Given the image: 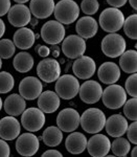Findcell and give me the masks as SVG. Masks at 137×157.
Wrapping results in <instances>:
<instances>
[{
	"mask_svg": "<svg viewBox=\"0 0 137 157\" xmlns=\"http://www.w3.org/2000/svg\"><path fill=\"white\" fill-rule=\"evenodd\" d=\"M60 52H61V50L59 47H57V46H54L52 47V50H51V54L52 56H54V58H58L60 56Z\"/></svg>",
	"mask_w": 137,
	"mask_h": 157,
	"instance_id": "obj_44",
	"label": "cell"
},
{
	"mask_svg": "<svg viewBox=\"0 0 137 157\" xmlns=\"http://www.w3.org/2000/svg\"><path fill=\"white\" fill-rule=\"evenodd\" d=\"M34 58L27 52H21L17 54L13 60V66L20 73H26L34 67Z\"/></svg>",
	"mask_w": 137,
	"mask_h": 157,
	"instance_id": "obj_28",
	"label": "cell"
},
{
	"mask_svg": "<svg viewBox=\"0 0 137 157\" xmlns=\"http://www.w3.org/2000/svg\"><path fill=\"white\" fill-rule=\"evenodd\" d=\"M37 52L39 54L40 57L42 58H47L50 55V49L49 47L45 46V45H38L37 46Z\"/></svg>",
	"mask_w": 137,
	"mask_h": 157,
	"instance_id": "obj_40",
	"label": "cell"
},
{
	"mask_svg": "<svg viewBox=\"0 0 137 157\" xmlns=\"http://www.w3.org/2000/svg\"><path fill=\"white\" fill-rule=\"evenodd\" d=\"M106 1H107V3L109 6H111L112 7H117V9H119V7L125 6L127 2H128V0H106Z\"/></svg>",
	"mask_w": 137,
	"mask_h": 157,
	"instance_id": "obj_41",
	"label": "cell"
},
{
	"mask_svg": "<svg viewBox=\"0 0 137 157\" xmlns=\"http://www.w3.org/2000/svg\"><path fill=\"white\" fill-rule=\"evenodd\" d=\"M61 50L69 59H77L86 52V41L78 35H70L63 39Z\"/></svg>",
	"mask_w": 137,
	"mask_h": 157,
	"instance_id": "obj_10",
	"label": "cell"
},
{
	"mask_svg": "<svg viewBox=\"0 0 137 157\" xmlns=\"http://www.w3.org/2000/svg\"><path fill=\"white\" fill-rule=\"evenodd\" d=\"M103 88L101 84L96 81L89 80L85 81L82 85H80L78 93L80 98L86 104H95L101 100Z\"/></svg>",
	"mask_w": 137,
	"mask_h": 157,
	"instance_id": "obj_15",
	"label": "cell"
},
{
	"mask_svg": "<svg viewBox=\"0 0 137 157\" xmlns=\"http://www.w3.org/2000/svg\"><path fill=\"white\" fill-rule=\"evenodd\" d=\"M11 155V149L4 139H0V157H9Z\"/></svg>",
	"mask_w": 137,
	"mask_h": 157,
	"instance_id": "obj_38",
	"label": "cell"
},
{
	"mask_svg": "<svg viewBox=\"0 0 137 157\" xmlns=\"http://www.w3.org/2000/svg\"><path fill=\"white\" fill-rule=\"evenodd\" d=\"M55 93L63 100H71L75 98L80 89V82L78 78L72 75H60L55 81Z\"/></svg>",
	"mask_w": 137,
	"mask_h": 157,
	"instance_id": "obj_4",
	"label": "cell"
},
{
	"mask_svg": "<svg viewBox=\"0 0 137 157\" xmlns=\"http://www.w3.org/2000/svg\"><path fill=\"white\" fill-rule=\"evenodd\" d=\"M11 6V0H0V17L7 14Z\"/></svg>",
	"mask_w": 137,
	"mask_h": 157,
	"instance_id": "obj_39",
	"label": "cell"
},
{
	"mask_svg": "<svg viewBox=\"0 0 137 157\" xmlns=\"http://www.w3.org/2000/svg\"><path fill=\"white\" fill-rule=\"evenodd\" d=\"M137 15L133 14L130 15L129 17H127L124 22V32L127 35V37L130 38L132 40L137 39Z\"/></svg>",
	"mask_w": 137,
	"mask_h": 157,
	"instance_id": "obj_31",
	"label": "cell"
},
{
	"mask_svg": "<svg viewBox=\"0 0 137 157\" xmlns=\"http://www.w3.org/2000/svg\"><path fill=\"white\" fill-rule=\"evenodd\" d=\"M111 141L107 136L104 134L95 133L92 137L87 140V149L88 153L93 157H104L110 152Z\"/></svg>",
	"mask_w": 137,
	"mask_h": 157,
	"instance_id": "obj_14",
	"label": "cell"
},
{
	"mask_svg": "<svg viewBox=\"0 0 137 157\" xmlns=\"http://www.w3.org/2000/svg\"><path fill=\"white\" fill-rule=\"evenodd\" d=\"M128 125V121L123 114H113L106 120L104 128H106L108 135L112 137H119L126 133Z\"/></svg>",
	"mask_w": 137,
	"mask_h": 157,
	"instance_id": "obj_19",
	"label": "cell"
},
{
	"mask_svg": "<svg viewBox=\"0 0 137 157\" xmlns=\"http://www.w3.org/2000/svg\"><path fill=\"white\" fill-rule=\"evenodd\" d=\"M63 154L59 152L58 150H54V149H50V150L45 151L42 154V157H62Z\"/></svg>",
	"mask_w": 137,
	"mask_h": 157,
	"instance_id": "obj_42",
	"label": "cell"
},
{
	"mask_svg": "<svg viewBox=\"0 0 137 157\" xmlns=\"http://www.w3.org/2000/svg\"><path fill=\"white\" fill-rule=\"evenodd\" d=\"M119 68L126 73H135L137 71V52L125 50L119 56Z\"/></svg>",
	"mask_w": 137,
	"mask_h": 157,
	"instance_id": "obj_27",
	"label": "cell"
},
{
	"mask_svg": "<svg viewBox=\"0 0 137 157\" xmlns=\"http://www.w3.org/2000/svg\"><path fill=\"white\" fill-rule=\"evenodd\" d=\"M2 107L4 108V111L9 115L19 116L26 109V103L20 94L13 93L6 98Z\"/></svg>",
	"mask_w": 137,
	"mask_h": 157,
	"instance_id": "obj_25",
	"label": "cell"
},
{
	"mask_svg": "<svg viewBox=\"0 0 137 157\" xmlns=\"http://www.w3.org/2000/svg\"><path fill=\"white\" fill-rule=\"evenodd\" d=\"M21 124L16 116H4L0 120V138L4 140H14L19 136Z\"/></svg>",
	"mask_w": 137,
	"mask_h": 157,
	"instance_id": "obj_18",
	"label": "cell"
},
{
	"mask_svg": "<svg viewBox=\"0 0 137 157\" xmlns=\"http://www.w3.org/2000/svg\"><path fill=\"white\" fill-rule=\"evenodd\" d=\"M42 140L47 147H57L63 140V131L59 127L49 126L43 131Z\"/></svg>",
	"mask_w": 137,
	"mask_h": 157,
	"instance_id": "obj_29",
	"label": "cell"
},
{
	"mask_svg": "<svg viewBox=\"0 0 137 157\" xmlns=\"http://www.w3.org/2000/svg\"><path fill=\"white\" fill-rule=\"evenodd\" d=\"M45 114L39 108H27L21 113V125L29 132H37L45 125Z\"/></svg>",
	"mask_w": 137,
	"mask_h": 157,
	"instance_id": "obj_7",
	"label": "cell"
},
{
	"mask_svg": "<svg viewBox=\"0 0 137 157\" xmlns=\"http://www.w3.org/2000/svg\"><path fill=\"white\" fill-rule=\"evenodd\" d=\"M15 86L14 77L7 71H0V93H7Z\"/></svg>",
	"mask_w": 137,
	"mask_h": 157,
	"instance_id": "obj_32",
	"label": "cell"
},
{
	"mask_svg": "<svg viewBox=\"0 0 137 157\" xmlns=\"http://www.w3.org/2000/svg\"><path fill=\"white\" fill-rule=\"evenodd\" d=\"M116 139L111 143L110 151L113 152V155L115 156H121L125 157L129 154L131 150V143L128 139L124 138L123 136L115 137Z\"/></svg>",
	"mask_w": 137,
	"mask_h": 157,
	"instance_id": "obj_30",
	"label": "cell"
},
{
	"mask_svg": "<svg viewBox=\"0 0 137 157\" xmlns=\"http://www.w3.org/2000/svg\"><path fill=\"white\" fill-rule=\"evenodd\" d=\"M81 115L75 109L65 108L57 116V125L64 132L70 133L75 131L80 126Z\"/></svg>",
	"mask_w": 137,
	"mask_h": 157,
	"instance_id": "obj_12",
	"label": "cell"
},
{
	"mask_svg": "<svg viewBox=\"0 0 137 157\" xmlns=\"http://www.w3.org/2000/svg\"><path fill=\"white\" fill-rule=\"evenodd\" d=\"M75 30L78 36L82 37L83 39H90L97 34L98 23L93 17L86 15L78 20Z\"/></svg>",
	"mask_w": 137,
	"mask_h": 157,
	"instance_id": "obj_21",
	"label": "cell"
},
{
	"mask_svg": "<svg viewBox=\"0 0 137 157\" xmlns=\"http://www.w3.org/2000/svg\"><path fill=\"white\" fill-rule=\"evenodd\" d=\"M19 94L24 100L34 101L41 94L43 85L36 77H25L19 83Z\"/></svg>",
	"mask_w": 137,
	"mask_h": 157,
	"instance_id": "obj_13",
	"label": "cell"
},
{
	"mask_svg": "<svg viewBox=\"0 0 137 157\" xmlns=\"http://www.w3.org/2000/svg\"><path fill=\"white\" fill-rule=\"evenodd\" d=\"M101 101L104 105L109 109H119L127 101V92L123 86L110 84L101 93Z\"/></svg>",
	"mask_w": 137,
	"mask_h": 157,
	"instance_id": "obj_6",
	"label": "cell"
},
{
	"mask_svg": "<svg viewBox=\"0 0 137 157\" xmlns=\"http://www.w3.org/2000/svg\"><path fill=\"white\" fill-rule=\"evenodd\" d=\"M35 41H36L35 33L32 32V29L25 26L19 27V29L16 30L13 36V42L15 46L22 50L30 48L35 44Z\"/></svg>",
	"mask_w": 137,
	"mask_h": 157,
	"instance_id": "obj_24",
	"label": "cell"
},
{
	"mask_svg": "<svg viewBox=\"0 0 137 157\" xmlns=\"http://www.w3.org/2000/svg\"><path fill=\"white\" fill-rule=\"evenodd\" d=\"M39 109L44 113H54L60 107V97L51 90L42 91L41 94L37 98Z\"/></svg>",
	"mask_w": 137,
	"mask_h": 157,
	"instance_id": "obj_20",
	"label": "cell"
},
{
	"mask_svg": "<svg viewBox=\"0 0 137 157\" xmlns=\"http://www.w3.org/2000/svg\"><path fill=\"white\" fill-rule=\"evenodd\" d=\"M15 2H17V3H22V4H24V3H26V2H29V0H14Z\"/></svg>",
	"mask_w": 137,
	"mask_h": 157,
	"instance_id": "obj_47",
	"label": "cell"
},
{
	"mask_svg": "<svg viewBox=\"0 0 137 157\" xmlns=\"http://www.w3.org/2000/svg\"><path fill=\"white\" fill-rule=\"evenodd\" d=\"M97 75L104 84H114L120 78V68L114 62H105L98 68Z\"/></svg>",
	"mask_w": 137,
	"mask_h": 157,
	"instance_id": "obj_22",
	"label": "cell"
},
{
	"mask_svg": "<svg viewBox=\"0 0 137 157\" xmlns=\"http://www.w3.org/2000/svg\"><path fill=\"white\" fill-rule=\"evenodd\" d=\"M29 23H32V25H34V26H35V25H37V23H38V19L37 18H35V19H30V22H29Z\"/></svg>",
	"mask_w": 137,
	"mask_h": 157,
	"instance_id": "obj_48",
	"label": "cell"
},
{
	"mask_svg": "<svg viewBox=\"0 0 137 157\" xmlns=\"http://www.w3.org/2000/svg\"><path fill=\"white\" fill-rule=\"evenodd\" d=\"M7 19L9 22L15 27L26 26L32 19V13L29 7L22 3H17L16 6H11L7 12Z\"/></svg>",
	"mask_w": 137,
	"mask_h": 157,
	"instance_id": "obj_16",
	"label": "cell"
},
{
	"mask_svg": "<svg viewBox=\"0 0 137 157\" xmlns=\"http://www.w3.org/2000/svg\"><path fill=\"white\" fill-rule=\"evenodd\" d=\"M106 115L101 109L89 108L83 112L80 118V125L84 131L90 134L100 133L105 127Z\"/></svg>",
	"mask_w": 137,
	"mask_h": 157,
	"instance_id": "obj_1",
	"label": "cell"
},
{
	"mask_svg": "<svg viewBox=\"0 0 137 157\" xmlns=\"http://www.w3.org/2000/svg\"><path fill=\"white\" fill-rule=\"evenodd\" d=\"M96 64L92 58L88 56H81L77 58L72 65V71L74 75L82 80H89L95 73Z\"/></svg>",
	"mask_w": 137,
	"mask_h": 157,
	"instance_id": "obj_17",
	"label": "cell"
},
{
	"mask_svg": "<svg viewBox=\"0 0 137 157\" xmlns=\"http://www.w3.org/2000/svg\"><path fill=\"white\" fill-rule=\"evenodd\" d=\"M131 156H133V157L137 156V147H134L133 148V150L131 152Z\"/></svg>",
	"mask_w": 137,
	"mask_h": 157,
	"instance_id": "obj_46",
	"label": "cell"
},
{
	"mask_svg": "<svg viewBox=\"0 0 137 157\" xmlns=\"http://www.w3.org/2000/svg\"><path fill=\"white\" fill-rule=\"evenodd\" d=\"M2 105H3V102H2L1 98H0V111H1V109H2Z\"/></svg>",
	"mask_w": 137,
	"mask_h": 157,
	"instance_id": "obj_49",
	"label": "cell"
},
{
	"mask_svg": "<svg viewBox=\"0 0 137 157\" xmlns=\"http://www.w3.org/2000/svg\"><path fill=\"white\" fill-rule=\"evenodd\" d=\"M40 149V140L32 132L23 133L17 137L16 150L21 156H34Z\"/></svg>",
	"mask_w": 137,
	"mask_h": 157,
	"instance_id": "obj_11",
	"label": "cell"
},
{
	"mask_svg": "<svg viewBox=\"0 0 137 157\" xmlns=\"http://www.w3.org/2000/svg\"><path fill=\"white\" fill-rule=\"evenodd\" d=\"M37 75L40 80L45 83L55 82L61 75V66L55 59L52 58H44L40 61L37 66Z\"/></svg>",
	"mask_w": 137,
	"mask_h": 157,
	"instance_id": "obj_9",
	"label": "cell"
},
{
	"mask_svg": "<svg viewBox=\"0 0 137 157\" xmlns=\"http://www.w3.org/2000/svg\"><path fill=\"white\" fill-rule=\"evenodd\" d=\"M130 6H132V9L137 10V0H128Z\"/></svg>",
	"mask_w": 137,
	"mask_h": 157,
	"instance_id": "obj_45",
	"label": "cell"
},
{
	"mask_svg": "<svg viewBox=\"0 0 137 157\" xmlns=\"http://www.w3.org/2000/svg\"><path fill=\"white\" fill-rule=\"evenodd\" d=\"M100 25L103 30L107 33H117L123 29L125 22V15L117 7L105 9L100 15Z\"/></svg>",
	"mask_w": 137,
	"mask_h": 157,
	"instance_id": "obj_3",
	"label": "cell"
},
{
	"mask_svg": "<svg viewBox=\"0 0 137 157\" xmlns=\"http://www.w3.org/2000/svg\"><path fill=\"white\" fill-rule=\"evenodd\" d=\"M16 52L14 42L10 39H0V58L11 59Z\"/></svg>",
	"mask_w": 137,
	"mask_h": 157,
	"instance_id": "obj_33",
	"label": "cell"
},
{
	"mask_svg": "<svg viewBox=\"0 0 137 157\" xmlns=\"http://www.w3.org/2000/svg\"><path fill=\"white\" fill-rule=\"evenodd\" d=\"M1 67H2V60H1V58H0V69H1Z\"/></svg>",
	"mask_w": 137,
	"mask_h": 157,
	"instance_id": "obj_50",
	"label": "cell"
},
{
	"mask_svg": "<svg viewBox=\"0 0 137 157\" xmlns=\"http://www.w3.org/2000/svg\"><path fill=\"white\" fill-rule=\"evenodd\" d=\"M29 11L37 19H46L54 13L55 0H29Z\"/></svg>",
	"mask_w": 137,
	"mask_h": 157,
	"instance_id": "obj_23",
	"label": "cell"
},
{
	"mask_svg": "<svg viewBox=\"0 0 137 157\" xmlns=\"http://www.w3.org/2000/svg\"><path fill=\"white\" fill-rule=\"evenodd\" d=\"M98 9H100V3L97 0H83L80 7V10H82V12L87 16L96 14Z\"/></svg>",
	"mask_w": 137,
	"mask_h": 157,
	"instance_id": "obj_35",
	"label": "cell"
},
{
	"mask_svg": "<svg viewBox=\"0 0 137 157\" xmlns=\"http://www.w3.org/2000/svg\"><path fill=\"white\" fill-rule=\"evenodd\" d=\"M55 18L62 24H71L78 19L80 6L74 0H60L55 4Z\"/></svg>",
	"mask_w": 137,
	"mask_h": 157,
	"instance_id": "obj_2",
	"label": "cell"
},
{
	"mask_svg": "<svg viewBox=\"0 0 137 157\" xmlns=\"http://www.w3.org/2000/svg\"><path fill=\"white\" fill-rule=\"evenodd\" d=\"M127 135H128V140L131 144L136 145L137 144V123L136 121H133V123H131V125H128L126 131Z\"/></svg>",
	"mask_w": 137,
	"mask_h": 157,
	"instance_id": "obj_37",
	"label": "cell"
},
{
	"mask_svg": "<svg viewBox=\"0 0 137 157\" xmlns=\"http://www.w3.org/2000/svg\"><path fill=\"white\" fill-rule=\"evenodd\" d=\"M101 52L109 58H118L126 50L127 43L121 35L117 33H109L106 37H104L101 41Z\"/></svg>",
	"mask_w": 137,
	"mask_h": 157,
	"instance_id": "obj_5",
	"label": "cell"
},
{
	"mask_svg": "<svg viewBox=\"0 0 137 157\" xmlns=\"http://www.w3.org/2000/svg\"><path fill=\"white\" fill-rule=\"evenodd\" d=\"M66 29L64 24L57 20H50L43 24L41 29V38L43 41L50 45H57L65 38Z\"/></svg>",
	"mask_w": 137,
	"mask_h": 157,
	"instance_id": "obj_8",
	"label": "cell"
},
{
	"mask_svg": "<svg viewBox=\"0 0 137 157\" xmlns=\"http://www.w3.org/2000/svg\"><path fill=\"white\" fill-rule=\"evenodd\" d=\"M87 138L81 132H70L65 140L66 150L71 154H81L86 150Z\"/></svg>",
	"mask_w": 137,
	"mask_h": 157,
	"instance_id": "obj_26",
	"label": "cell"
},
{
	"mask_svg": "<svg viewBox=\"0 0 137 157\" xmlns=\"http://www.w3.org/2000/svg\"><path fill=\"white\" fill-rule=\"evenodd\" d=\"M126 92L132 98L137 97V75L131 73V75L126 81Z\"/></svg>",
	"mask_w": 137,
	"mask_h": 157,
	"instance_id": "obj_36",
	"label": "cell"
},
{
	"mask_svg": "<svg viewBox=\"0 0 137 157\" xmlns=\"http://www.w3.org/2000/svg\"><path fill=\"white\" fill-rule=\"evenodd\" d=\"M137 98H132L130 100H127L124 104V114L126 118L130 121H136L137 118Z\"/></svg>",
	"mask_w": 137,
	"mask_h": 157,
	"instance_id": "obj_34",
	"label": "cell"
},
{
	"mask_svg": "<svg viewBox=\"0 0 137 157\" xmlns=\"http://www.w3.org/2000/svg\"><path fill=\"white\" fill-rule=\"evenodd\" d=\"M4 33H6V23H4L3 20L0 18V39L3 37Z\"/></svg>",
	"mask_w": 137,
	"mask_h": 157,
	"instance_id": "obj_43",
	"label": "cell"
}]
</instances>
